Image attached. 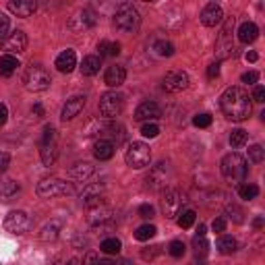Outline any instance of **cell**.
I'll return each instance as SVG.
<instances>
[{"mask_svg":"<svg viewBox=\"0 0 265 265\" xmlns=\"http://www.w3.org/2000/svg\"><path fill=\"white\" fill-rule=\"evenodd\" d=\"M220 108L224 112V116L232 123H242L251 116L253 112V104H251V95L247 89L234 85V87H228L222 97H220Z\"/></svg>","mask_w":265,"mask_h":265,"instance_id":"1","label":"cell"},{"mask_svg":"<svg viewBox=\"0 0 265 265\" xmlns=\"http://www.w3.org/2000/svg\"><path fill=\"white\" fill-rule=\"evenodd\" d=\"M9 166H11V155L5 149H0V172H7Z\"/></svg>","mask_w":265,"mask_h":265,"instance_id":"49","label":"cell"},{"mask_svg":"<svg viewBox=\"0 0 265 265\" xmlns=\"http://www.w3.org/2000/svg\"><path fill=\"white\" fill-rule=\"evenodd\" d=\"M77 67V54L73 50H65L56 56V69L60 73H73Z\"/></svg>","mask_w":265,"mask_h":265,"instance_id":"21","label":"cell"},{"mask_svg":"<svg viewBox=\"0 0 265 265\" xmlns=\"http://www.w3.org/2000/svg\"><path fill=\"white\" fill-rule=\"evenodd\" d=\"M99 67H101L99 56L89 54V56H85V58L81 60V73H83L85 77H93V75H97V73H99Z\"/></svg>","mask_w":265,"mask_h":265,"instance_id":"26","label":"cell"},{"mask_svg":"<svg viewBox=\"0 0 265 265\" xmlns=\"http://www.w3.org/2000/svg\"><path fill=\"white\" fill-rule=\"evenodd\" d=\"M99 249H101L106 255H118V253H120V249H123V242H120L116 236H112V238L101 240Z\"/></svg>","mask_w":265,"mask_h":265,"instance_id":"32","label":"cell"},{"mask_svg":"<svg viewBox=\"0 0 265 265\" xmlns=\"http://www.w3.org/2000/svg\"><path fill=\"white\" fill-rule=\"evenodd\" d=\"M104 131H106V135H108V141L116 147V145H120L125 139H127V133H125V127L123 125H118V123H110V125H106L104 127Z\"/></svg>","mask_w":265,"mask_h":265,"instance_id":"24","label":"cell"},{"mask_svg":"<svg viewBox=\"0 0 265 265\" xmlns=\"http://www.w3.org/2000/svg\"><path fill=\"white\" fill-rule=\"evenodd\" d=\"M56 129L52 127V125H48L46 129H44V135H42V145H48V143H56Z\"/></svg>","mask_w":265,"mask_h":265,"instance_id":"43","label":"cell"},{"mask_svg":"<svg viewBox=\"0 0 265 265\" xmlns=\"http://www.w3.org/2000/svg\"><path fill=\"white\" fill-rule=\"evenodd\" d=\"M97 50H99V56H118L120 54V44L118 42H108V39H104L97 44Z\"/></svg>","mask_w":265,"mask_h":265,"instance_id":"30","label":"cell"},{"mask_svg":"<svg viewBox=\"0 0 265 265\" xmlns=\"http://www.w3.org/2000/svg\"><path fill=\"white\" fill-rule=\"evenodd\" d=\"M31 226V220L25 211L21 209H15V211H9V216L5 218V228L13 234H25Z\"/></svg>","mask_w":265,"mask_h":265,"instance_id":"11","label":"cell"},{"mask_svg":"<svg viewBox=\"0 0 265 265\" xmlns=\"http://www.w3.org/2000/svg\"><path fill=\"white\" fill-rule=\"evenodd\" d=\"M193 247H195L197 255H199V253H201V255H205V253H207V249H209V242L205 240V236H195V238H193Z\"/></svg>","mask_w":265,"mask_h":265,"instance_id":"44","label":"cell"},{"mask_svg":"<svg viewBox=\"0 0 265 265\" xmlns=\"http://www.w3.org/2000/svg\"><path fill=\"white\" fill-rule=\"evenodd\" d=\"M257 37H259V27H257L253 21L240 23V27H238V39H240L242 44H253Z\"/></svg>","mask_w":265,"mask_h":265,"instance_id":"23","label":"cell"},{"mask_svg":"<svg viewBox=\"0 0 265 265\" xmlns=\"http://www.w3.org/2000/svg\"><path fill=\"white\" fill-rule=\"evenodd\" d=\"M101 193H104V187L101 185H87L81 193V201L87 209H93L97 205H101Z\"/></svg>","mask_w":265,"mask_h":265,"instance_id":"18","label":"cell"},{"mask_svg":"<svg viewBox=\"0 0 265 265\" xmlns=\"http://www.w3.org/2000/svg\"><path fill=\"white\" fill-rule=\"evenodd\" d=\"M220 168H222L224 178L230 180V182H234V185H240L247 178V174H249V162L244 160L240 153H236V151H232V153H228V155L222 157Z\"/></svg>","mask_w":265,"mask_h":265,"instance_id":"2","label":"cell"},{"mask_svg":"<svg viewBox=\"0 0 265 265\" xmlns=\"http://www.w3.org/2000/svg\"><path fill=\"white\" fill-rule=\"evenodd\" d=\"M114 149H116V147H114L108 139H97L95 145H93V155H95V160L106 162V160H112Z\"/></svg>","mask_w":265,"mask_h":265,"instance_id":"22","label":"cell"},{"mask_svg":"<svg viewBox=\"0 0 265 265\" xmlns=\"http://www.w3.org/2000/svg\"><path fill=\"white\" fill-rule=\"evenodd\" d=\"M240 81H242V83H249V85H255V83L259 81V73H257V71H249V73H244V75L240 77Z\"/></svg>","mask_w":265,"mask_h":265,"instance_id":"50","label":"cell"},{"mask_svg":"<svg viewBox=\"0 0 265 265\" xmlns=\"http://www.w3.org/2000/svg\"><path fill=\"white\" fill-rule=\"evenodd\" d=\"M168 253H170L174 259H180V257L187 253V247H185L182 240H172V242L168 244Z\"/></svg>","mask_w":265,"mask_h":265,"instance_id":"41","label":"cell"},{"mask_svg":"<svg viewBox=\"0 0 265 265\" xmlns=\"http://www.w3.org/2000/svg\"><path fill=\"white\" fill-rule=\"evenodd\" d=\"M238 195H240V199H244V201H253V199H257V195H259V187L257 185H238Z\"/></svg>","mask_w":265,"mask_h":265,"instance_id":"37","label":"cell"},{"mask_svg":"<svg viewBox=\"0 0 265 265\" xmlns=\"http://www.w3.org/2000/svg\"><path fill=\"white\" fill-rule=\"evenodd\" d=\"M201 23L205 25V27H216L218 23H222L224 21V11H222V7L220 5H216V3H209V5H205L203 7V11H201Z\"/></svg>","mask_w":265,"mask_h":265,"instance_id":"14","label":"cell"},{"mask_svg":"<svg viewBox=\"0 0 265 265\" xmlns=\"http://www.w3.org/2000/svg\"><path fill=\"white\" fill-rule=\"evenodd\" d=\"M218 75H220V65H218V63L207 67V77H209V79H214V77H218Z\"/></svg>","mask_w":265,"mask_h":265,"instance_id":"52","label":"cell"},{"mask_svg":"<svg viewBox=\"0 0 265 265\" xmlns=\"http://www.w3.org/2000/svg\"><path fill=\"white\" fill-rule=\"evenodd\" d=\"M93 172H95V168H93L91 164H75V166L71 168V172H69V174H71V178H73V180H77V182H85Z\"/></svg>","mask_w":265,"mask_h":265,"instance_id":"27","label":"cell"},{"mask_svg":"<svg viewBox=\"0 0 265 265\" xmlns=\"http://www.w3.org/2000/svg\"><path fill=\"white\" fill-rule=\"evenodd\" d=\"M3 50L7 52V54H11V56L25 52L27 50V35H25V31H21V29L11 31L5 37V42H3Z\"/></svg>","mask_w":265,"mask_h":265,"instance_id":"13","label":"cell"},{"mask_svg":"<svg viewBox=\"0 0 265 265\" xmlns=\"http://www.w3.org/2000/svg\"><path fill=\"white\" fill-rule=\"evenodd\" d=\"M93 265H116L114 261H108V259H101V261H93Z\"/></svg>","mask_w":265,"mask_h":265,"instance_id":"56","label":"cell"},{"mask_svg":"<svg viewBox=\"0 0 265 265\" xmlns=\"http://www.w3.org/2000/svg\"><path fill=\"white\" fill-rule=\"evenodd\" d=\"M197 236H205V226L199 224V230H197Z\"/></svg>","mask_w":265,"mask_h":265,"instance_id":"58","label":"cell"},{"mask_svg":"<svg viewBox=\"0 0 265 265\" xmlns=\"http://www.w3.org/2000/svg\"><path fill=\"white\" fill-rule=\"evenodd\" d=\"M127 79V71L125 67H118V65H112L106 69V75H104V83L108 87H120Z\"/></svg>","mask_w":265,"mask_h":265,"instance_id":"19","label":"cell"},{"mask_svg":"<svg viewBox=\"0 0 265 265\" xmlns=\"http://www.w3.org/2000/svg\"><path fill=\"white\" fill-rule=\"evenodd\" d=\"M139 216H141V218H145V220L153 218V216H155V207H153V205H147V203H145V205H141V207H139Z\"/></svg>","mask_w":265,"mask_h":265,"instance_id":"48","label":"cell"},{"mask_svg":"<svg viewBox=\"0 0 265 265\" xmlns=\"http://www.w3.org/2000/svg\"><path fill=\"white\" fill-rule=\"evenodd\" d=\"M125 162H127V166L135 168V170H141V168L149 166V162H151L149 145L143 143V141H133L125 151Z\"/></svg>","mask_w":265,"mask_h":265,"instance_id":"6","label":"cell"},{"mask_svg":"<svg viewBox=\"0 0 265 265\" xmlns=\"http://www.w3.org/2000/svg\"><path fill=\"white\" fill-rule=\"evenodd\" d=\"M23 85L27 91H33V93H39V91H46L50 89L52 85V77L50 73L42 67V65H29L23 73Z\"/></svg>","mask_w":265,"mask_h":265,"instance_id":"4","label":"cell"},{"mask_svg":"<svg viewBox=\"0 0 265 265\" xmlns=\"http://www.w3.org/2000/svg\"><path fill=\"white\" fill-rule=\"evenodd\" d=\"M265 157V149L261 145H251L249 147V162L251 164H261Z\"/></svg>","mask_w":265,"mask_h":265,"instance_id":"40","label":"cell"},{"mask_svg":"<svg viewBox=\"0 0 265 265\" xmlns=\"http://www.w3.org/2000/svg\"><path fill=\"white\" fill-rule=\"evenodd\" d=\"M251 99H255V101L263 104V101H265V87H263V85H257V87H255V91H253V97H251Z\"/></svg>","mask_w":265,"mask_h":265,"instance_id":"51","label":"cell"},{"mask_svg":"<svg viewBox=\"0 0 265 265\" xmlns=\"http://www.w3.org/2000/svg\"><path fill=\"white\" fill-rule=\"evenodd\" d=\"M162 211L168 220H176L178 214L185 209V195L178 189H166L162 195Z\"/></svg>","mask_w":265,"mask_h":265,"instance_id":"8","label":"cell"},{"mask_svg":"<svg viewBox=\"0 0 265 265\" xmlns=\"http://www.w3.org/2000/svg\"><path fill=\"white\" fill-rule=\"evenodd\" d=\"M155 226H151V224H143V226H139L137 228V232H135V238L137 240H141V242H145V240H149V238H153L155 236Z\"/></svg>","mask_w":265,"mask_h":265,"instance_id":"39","label":"cell"},{"mask_svg":"<svg viewBox=\"0 0 265 265\" xmlns=\"http://www.w3.org/2000/svg\"><path fill=\"white\" fill-rule=\"evenodd\" d=\"M60 226H63V224H60L58 220L46 224V226L39 230V240H44V242H52V240H56V238H58V232H60Z\"/></svg>","mask_w":265,"mask_h":265,"instance_id":"29","label":"cell"},{"mask_svg":"<svg viewBox=\"0 0 265 265\" xmlns=\"http://www.w3.org/2000/svg\"><path fill=\"white\" fill-rule=\"evenodd\" d=\"M253 226H255V228H261V226H263V218H255Z\"/></svg>","mask_w":265,"mask_h":265,"instance_id":"57","label":"cell"},{"mask_svg":"<svg viewBox=\"0 0 265 265\" xmlns=\"http://www.w3.org/2000/svg\"><path fill=\"white\" fill-rule=\"evenodd\" d=\"M226 226H228L226 218H216L214 222H211V230H214V232H218V234L226 232Z\"/></svg>","mask_w":265,"mask_h":265,"instance_id":"47","label":"cell"},{"mask_svg":"<svg viewBox=\"0 0 265 265\" xmlns=\"http://www.w3.org/2000/svg\"><path fill=\"white\" fill-rule=\"evenodd\" d=\"M147 187L153 189V191H166L168 182L172 180V166L168 162H160V164H155L149 174H147Z\"/></svg>","mask_w":265,"mask_h":265,"instance_id":"10","label":"cell"},{"mask_svg":"<svg viewBox=\"0 0 265 265\" xmlns=\"http://www.w3.org/2000/svg\"><path fill=\"white\" fill-rule=\"evenodd\" d=\"M9 27H11V21L5 13H0V39L5 42V37L9 35Z\"/></svg>","mask_w":265,"mask_h":265,"instance_id":"45","label":"cell"},{"mask_svg":"<svg viewBox=\"0 0 265 265\" xmlns=\"http://www.w3.org/2000/svg\"><path fill=\"white\" fill-rule=\"evenodd\" d=\"M216 249L222 255H232L236 251V238H232V236H220L218 242H216Z\"/></svg>","mask_w":265,"mask_h":265,"instance_id":"31","label":"cell"},{"mask_svg":"<svg viewBox=\"0 0 265 265\" xmlns=\"http://www.w3.org/2000/svg\"><path fill=\"white\" fill-rule=\"evenodd\" d=\"M141 135H143V137H147V139H153V137L160 135V127L153 125V123H143V127H141Z\"/></svg>","mask_w":265,"mask_h":265,"instance_id":"42","label":"cell"},{"mask_svg":"<svg viewBox=\"0 0 265 265\" xmlns=\"http://www.w3.org/2000/svg\"><path fill=\"white\" fill-rule=\"evenodd\" d=\"M153 50L157 52L160 56H172L174 54V44L172 42H168V39H155L153 42Z\"/></svg>","mask_w":265,"mask_h":265,"instance_id":"35","label":"cell"},{"mask_svg":"<svg viewBox=\"0 0 265 265\" xmlns=\"http://www.w3.org/2000/svg\"><path fill=\"white\" fill-rule=\"evenodd\" d=\"M19 67H21V63H19L17 56L5 54L3 58H0V75H3V77H11Z\"/></svg>","mask_w":265,"mask_h":265,"instance_id":"28","label":"cell"},{"mask_svg":"<svg viewBox=\"0 0 265 265\" xmlns=\"http://www.w3.org/2000/svg\"><path fill=\"white\" fill-rule=\"evenodd\" d=\"M19 191H21V187H19V182H15V180L0 182V199H11V197H15Z\"/></svg>","mask_w":265,"mask_h":265,"instance_id":"33","label":"cell"},{"mask_svg":"<svg viewBox=\"0 0 265 265\" xmlns=\"http://www.w3.org/2000/svg\"><path fill=\"white\" fill-rule=\"evenodd\" d=\"M157 118H162V108L155 101H143L135 110V120H139V123H149V120H157Z\"/></svg>","mask_w":265,"mask_h":265,"instance_id":"16","label":"cell"},{"mask_svg":"<svg viewBox=\"0 0 265 265\" xmlns=\"http://www.w3.org/2000/svg\"><path fill=\"white\" fill-rule=\"evenodd\" d=\"M195 220H197V214H195L193 209H182L180 214H178V218H176V224H178L180 228L189 230V228L195 224Z\"/></svg>","mask_w":265,"mask_h":265,"instance_id":"34","label":"cell"},{"mask_svg":"<svg viewBox=\"0 0 265 265\" xmlns=\"http://www.w3.org/2000/svg\"><path fill=\"white\" fill-rule=\"evenodd\" d=\"M73 191H75L73 182L63 180V178H56V176L44 178V180H39V182H37V187H35V193H37L42 199H52V197L71 195Z\"/></svg>","mask_w":265,"mask_h":265,"instance_id":"5","label":"cell"},{"mask_svg":"<svg viewBox=\"0 0 265 265\" xmlns=\"http://www.w3.org/2000/svg\"><path fill=\"white\" fill-rule=\"evenodd\" d=\"M77 19L81 21V27H83V29H91V27L95 25V21H97V17H95V13H93L91 9H83Z\"/></svg>","mask_w":265,"mask_h":265,"instance_id":"38","label":"cell"},{"mask_svg":"<svg viewBox=\"0 0 265 265\" xmlns=\"http://www.w3.org/2000/svg\"><path fill=\"white\" fill-rule=\"evenodd\" d=\"M7 118H9V110H7V106H5V104H0V127H5Z\"/></svg>","mask_w":265,"mask_h":265,"instance_id":"53","label":"cell"},{"mask_svg":"<svg viewBox=\"0 0 265 265\" xmlns=\"http://www.w3.org/2000/svg\"><path fill=\"white\" fill-rule=\"evenodd\" d=\"M39 157H42V164L44 166H54L56 160H58V145L56 143H48V145H42L39 149Z\"/></svg>","mask_w":265,"mask_h":265,"instance_id":"25","label":"cell"},{"mask_svg":"<svg viewBox=\"0 0 265 265\" xmlns=\"http://www.w3.org/2000/svg\"><path fill=\"white\" fill-rule=\"evenodd\" d=\"M112 220H114V214H112V209H108V207L97 205V207L89 209V224H93V226H104V224H108Z\"/></svg>","mask_w":265,"mask_h":265,"instance_id":"20","label":"cell"},{"mask_svg":"<svg viewBox=\"0 0 265 265\" xmlns=\"http://www.w3.org/2000/svg\"><path fill=\"white\" fill-rule=\"evenodd\" d=\"M189 83L191 81H189V75L185 71H170L162 79V87L168 93H180V91H185L189 87Z\"/></svg>","mask_w":265,"mask_h":265,"instance_id":"12","label":"cell"},{"mask_svg":"<svg viewBox=\"0 0 265 265\" xmlns=\"http://www.w3.org/2000/svg\"><path fill=\"white\" fill-rule=\"evenodd\" d=\"M85 104H87V97H85V95H75V97L67 99V104L63 106L60 118H63V120H73V118H77V116L83 112Z\"/></svg>","mask_w":265,"mask_h":265,"instance_id":"15","label":"cell"},{"mask_svg":"<svg viewBox=\"0 0 265 265\" xmlns=\"http://www.w3.org/2000/svg\"><path fill=\"white\" fill-rule=\"evenodd\" d=\"M31 112H33V116H35V118H42V116H44V106H42V104H33Z\"/></svg>","mask_w":265,"mask_h":265,"instance_id":"54","label":"cell"},{"mask_svg":"<svg viewBox=\"0 0 265 265\" xmlns=\"http://www.w3.org/2000/svg\"><path fill=\"white\" fill-rule=\"evenodd\" d=\"M234 23L236 19L234 17H226L224 21V27H222V33L216 42V56L220 60H226L234 54V42H232V31H234Z\"/></svg>","mask_w":265,"mask_h":265,"instance_id":"7","label":"cell"},{"mask_svg":"<svg viewBox=\"0 0 265 265\" xmlns=\"http://www.w3.org/2000/svg\"><path fill=\"white\" fill-rule=\"evenodd\" d=\"M244 58H247L249 63H257V58H259V56H257V52H255V50H249L247 54H244Z\"/></svg>","mask_w":265,"mask_h":265,"instance_id":"55","label":"cell"},{"mask_svg":"<svg viewBox=\"0 0 265 265\" xmlns=\"http://www.w3.org/2000/svg\"><path fill=\"white\" fill-rule=\"evenodd\" d=\"M114 25L123 33H135L141 27V15H139L137 7L131 3H120L114 13Z\"/></svg>","mask_w":265,"mask_h":265,"instance_id":"3","label":"cell"},{"mask_svg":"<svg viewBox=\"0 0 265 265\" xmlns=\"http://www.w3.org/2000/svg\"><path fill=\"white\" fill-rule=\"evenodd\" d=\"M125 108V97L116 91H106L101 97H99V114L104 118H116Z\"/></svg>","mask_w":265,"mask_h":265,"instance_id":"9","label":"cell"},{"mask_svg":"<svg viewBox=\"0 0 265 265\" xmlns=\"http://www.w3.org/2000/svg\"><path fill=\"white\" fill-rule=\"evenodd\" d=\"M7 7H9V11L13 15H17L21 19H27V17H31L35 13L37 3H35V0H9Z\"/></svg>","mask_w":265,"mask_h":265,"instance_id":"17","label":"cell"},{"mask_svg":"<svg viewBox=\"0 0 265 265\" xmlns=\"http://www.w3.org/2000/svg\"><path fill=\"white\" fill-rule=\"evenodd\" d=\"M193 125L199 127V129H207V127L211 125V116L205 114V112H203V114H197V116L193 118Z\"/></svg>","mask_w":265,"mask_h":265,"instance_id":"46","label":"cell"},{"mask_svg":"<svg viewBox=\"0 0 265 265\" xmlns=\"http://www.w3.org/2000/svg\"><path fill=\"white\" fill-rule=\"evenodd\" d=\"M247 141H249V133H247L244 129H234V131L230 133V145H232L234 149H240Z\"/></svg>","mask_w":265,"mask_h":265,"instance_id":"36","label":"cell"}]
</instances>
